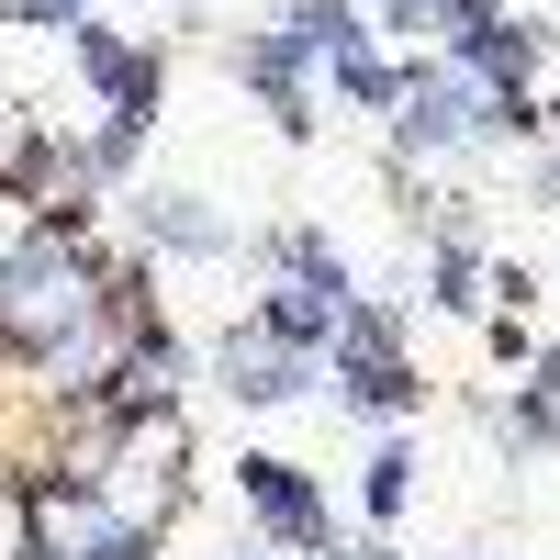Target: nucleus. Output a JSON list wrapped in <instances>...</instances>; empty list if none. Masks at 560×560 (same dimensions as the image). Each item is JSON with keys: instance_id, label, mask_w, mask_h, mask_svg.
<instances>
[{"instance_id": "obj_6", "label": "nucleus", "mask_w": 560, "mask_h": 560, "mask_svg": "<svg viewBox=\"0 0 560 560\" xmlns=\"http://www.w3.org/2000/svg\"><path fill=\"white\" fill-rule=\"evenodd\" d=\"M415 471H427V459H415V438H382V448H370V471H359V504H370V527H404V504H415Z\"/></svg>"}, {"instance_id": "obj_11", "label": "nucleus", "mask_w": 560, "mask_h": 560, "mask_svg": "<svg viewBox=\"0 0 560 560\" xmlns=\"http://www.w3.org/2000/svg\"><path fill=\"white\" fill-rule=\"evenodd\" d=\"M493 12H504V0H438V45H459V34L493 23Z\"/></svg>"}, {"instance_id": "obj_2", "label": "nucleus", "mask_w": 560, "mask_h": 560, "mask_svg": "<svg viewBox=\"0 0 560 560\" xmlns=\"http://www.w3.org/2000/svg\"><path fill=\"white\" fill-rule=\"evenodd\" d=\"M236 493H247L258 538H280V549H325V538H337L325 493L303 482V459H280V448H247V459H236Z\"/></svg>"}, {"instance_id": "obj_13", "label": "nucleus", "mask_w": 560, "mask_h": 560, "mask_svg": "<svg viewBox=\"0 0 560 560\" xmlns=\"http://www.w3.org/2000/svg\"><path fill=\"white\" fill-rule=\"evenodd\" d=\"M527 393H538V404H560V337H538V359H527Z\"/></svg>"}, {"instance_id": "obj_4", "label": "nucleus", "mask_w": 560, "mask_h": 560, "mask_svg": "<svg viewBox=\"0 0 560 560\" xmlns=\"http://www.w3.org/2000/svg\"><path fill=\"white\" fill-rule=\"evenodd\" d=\"M337 404L370 415V427H404V415L427 404V370L404 348H337Z\"/></svg>"}, {"instance_id": "obj_7", "label": "nucleus", "mask_w": 560, "mask_h": 560, "mask_svg": "<svg viewBox=\"0 0 560 560\" xmlns=\"http://www.w3.org/2000/svg\"><path fill=\"white\" fill-rule=\"evenodd\" d=\"M427 303L438 314H493L482 303V247H427Z\"/></svg>"}, {"instance_id": "obj_15", "label": "nucleus", "mask_w": 560, "mask_h": 560, "mask_svg": "<svg viewBox=\"0 0 560 560\" xmlns=\"http://www.w3.org/2000/svg\"><path fill=\"white\" fill-rule=\"evenodd\" d=\"M23 560H45V549H23Z\"/></svg>"}, {"instance_id": "obj_10", "label": "nucleus", "mask_w": 560, "mask_h": 560, "mask_svg": "<svg viewBox=\"0 0 560 560\" xmlns=\"http://www.w3.org/2000/svg\"><path fill=\"white\" fill-rule=\"evenodd\" d=\"M0 23H23V34H79L90 0H0Z\"/></svg>"}, {"instance_id": "obj_9", "label": "nucleus", "mask_w": 560, "mask_h": 560, "mask_svg": "<svg viewBox=\"0 0 560 560\" xmlns=\"http://www.w3.org/2000/svg\"><path fill=\"white\" fill-rule=\"evenodd\" d=\"M482 348H493V370H527V359H538V325L493 303V314H482Z\"/></svg>"}, {"instance_id": "obj_8", "label": "nucleus", "mask_w": 560, "mask_h": 560, "mask_svg": "<svg viewBox=\"0 0 560 560\" xmlns=\"http://www.w3.org/2000/svg\"><path fill=\"white\" fill-rule=\"evenodd\" d=\"M370 34H393V45H415V57H438V0H382V12H370Z\"/></svg>"}, {"instance_id": "obj_5", "label": "nucleus", "mask_w": 560, "mask_h": 560, "mask_svg": "<svg viewBox=\"0 0 560 560\" xmlns=\"http://www.w3.org/2000/svg\"><path fill=\"white\" fill-rule=\"evenodd\" d=\"M147 247H168V258H236V224L202 213L191 191H158L147 202Z\"/></svg>"}, {"instance_id": "obj_16", "label": "nucleus", "mask_w": 560, "mask_h": 560, "mask_svg": "<svg viewBox=\"0 0 560 560\" xmlns=\"http://www.w3.org/2000/svg\"><path fill=\"white\" fill-rule=\"evenodd\" d=\"M0 113H12V102H0Z\"/></svg>"}, {"instance_id": "obj_3", "label": "nucleus", "mask_w": 560, "mask_h": 560, "mask_svg": "<svg viewBox=\"0 0 560 560\" xmlns=\"http://www.w3.org/2000/svg\"><path fill=\"white\" fill-rule=\"evenodd\" d=\"M213 382L236 393V404H303V393L325 382V359L258 337V325H224V337H213Z\"/></svg>"}, {"instance_id": "obj_12", "label": "nucleus", "mask_w": 560, "mask_h": 560, "mask_svg": "<svg viewBox=\"0 0 560 560\" xmlns=\"http://www.w3.org/2000/svg\"><path fill=\"white\" fill-rule=\"evenodd\" d=\"M34 527H23V482H0V560H23Z\"/></svg>"}, {"instance_id": "obj_1", "label": "nucleus", "mask_w": 560, "mask_h": 560, "mask_svg": "<svg viewBox=\"0 0 560 560\" xmlns=\"http://www.w3.org/2000/svg\"><path fill=\"white\" fill-rule=\"evenodd\" d=\"M438 57H448L459 79H482V90H527V102H538V79H549V57H560V23L493 12V23H471L459 45H438Z\"/></svg>"}, {"instance_id": "obj_14", "label": "nucleus", "mask_w": 560, "mask_h": 560, "mask_svg": "<svg viewBox=\"0 0 560 560\" xmlns=\"http://www.w3.org/2000/svg\"><path fill=\"white\" fill-rule=\"evenodd\" d=\"M538 147H560V90H538Z\"/></svg>"}]
</instances>
